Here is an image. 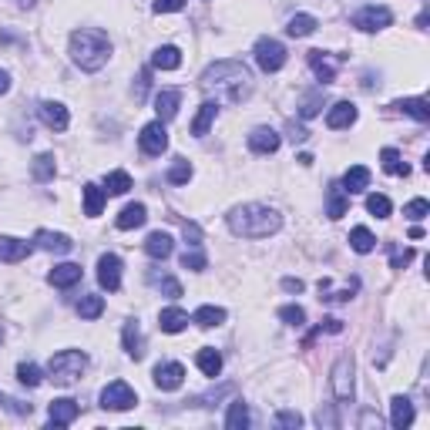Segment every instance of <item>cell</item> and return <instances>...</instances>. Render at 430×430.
<instances>
[{"mask_svg":"<svg viewBox=\"0 0 430 430\" xmlns=\"http://www.w3.org/2000/svg\"><path fill=\"white\" fill-rule=\"evenodd\" d=\"M380 162H384V171H386V175H403V178L410 175L407 162H400V152H397V148H384V152H380Z\"/></svg>","mask_w":430,"mask_h":430,"instance_id":"cell-38","label":"cell"},{"mask_svg":"<svg viewBox=\"0 0 430 430\" xmlns=\"http://www.w3.org/2000/svg\"><path fill=\"white\" fill-rule=\"evenodd\" d=\"M195 363H199V370L205 373V377H219V373H222V353H219V350H212V346L199 350Z\"/></svg>","mask_w":430,"mask_h":430,"instance_id":"cell-30","label":"cell"},{"mask_svg":"<svg viewBox=\"0 0 430 430\" xmlns=\"http://www.w3.org/2000/svg\"><path fill=\"white\" fill-rule=\"evenodd\" d=\"M17 380L24 386H41L44 384V373H41V367H34V363H20L17 367Z\"/></svg>","mask_w":430,"mask_h":430,"instance_id":"cell-41","label":"cell"},{"mask_svg":"<svg viewBox=\"0 0 430 430\" xmlns=\"http://www.w3.org/2000/svg\"><path fill=\"white\" fill-rule=\"evenodd\" d=\"M393 107L403 111V115H410V118H417V122H430V105L424 98H403V101H397Z\"/></svg>","mask_w":430,"mask_h":430,"instance_id":"cell-32","label":"cell"},{"mask_svg":"<svg viewBox=\"0 0 430 430\" xmlns=\"http://www.w3.org/2000/svg\"><path fill=\"white\" fill-rule=\"evenodd\" d=\"M209 266V259H205V252H202L199 246L195 249H185L182 252V269H192V273H202Z\"/></svg>","mask_w":430,"mask_h":430,"instance_id":"cell-42","label":"cell"},{"mask_svg":"<svg viewBox=\"0 0 430 430\" xmlns=\"http://www.w3.org/2000/svg\"><path fill=\"white\" fill-rule=\"evenodd\" d=\"M309 67H313V74L320 77V84H333V77H337V61H333L330 54L309 51Z\"/></svg>","mask_w":430,"mask_h":430,"instance_id":"cell-18","label":"cell"},{"mask_svg":"<svg viewBox=\"0 0 430 430\" xmlns=\"http://www.w3.org/2000/svg\"><path fill=\"white\" fill-rule=\"evenodd\" d=\"M320 330H326V333H343V320H337V316H330V320H322Z\"/></svg>","mask_w":430,"mask_h":430,"instance_id":"cell-54","label":"cell"},{"mask_svg":"<svg viewBox=\"0 0 430 430\" xmlns=\"http://www.w3.org/2000/svg\"><path fill=\"white\" fill-rule=\"evenodd\" d=\"M81 195H84V215H101V209H105V188H98L94 182H88L84 188H81Z\"/></svg>","mask_w":430,"mask_h":430,"instance_id":"cell-29","label":"cell"},{"mask_svg":"<svg viewBox=\"0 0 430 430\" xmlns=\"http://www.w3.org/2000/svg\"><path fill=\"white\" fill-rule=\"evenodd\" d=\"M88 370V356L81 353V350H61V353L51 356V363H47V373H51V380L61 386H71Z\"/></svg>","mask_w":430,"mask_h":430,"instance_id":"cell-4","label":"cell"},{"mask_svg":"<svg viewBox=\"0 0 430 430\" xmlns=\"http://www.w3.org/2000/svg\"><path fill=\"white\" fill-rule=\"evenodd\" d=\"M373 246H377V239H373V232H370L367 226H356V229L350 232V249H353V252L367 256V252H373Z\"/></svg>","mask_w":430,"mask_h":430,"instance_id":"cell-35","label":"cell"},{"mask_svg":"<svg viewBox=\"0 0 430 430\" xmlns=\"http://www.w3.org/2000/svg\"><path fill=\"white\" fill-rule=\"evenodd\" d=\"M77 414H81V407H77L74 400H51V407H47V417H51V427H67V424H74Z\"/></svg>","mask_w":430,"mask_h":430,"instance_id":"cell-12","label":"cell"},{"mask_svg":"<svg viewBox=\"0 0 430 430\" xmlns=\"http://www.w3.org/2000/svg\"><path fill=\"white\" fill-rule=\"evenodd\" d=\"M192 322H199L202 330L222 326V322H226V309H222V306H199V309H195V316H192Z\"/></svg>","mask_w":430,"mask_h":430,"instance_id":"cell-31","label":"cell"},{"mask_svg":"<svg viewBox=\"0 0 430 430\" xmlns=\"http://www.w3.org/2000/svg\"><path fill=\"white\" fill-rule=\"evenodd\" d=\"M158 326H162V333H182L185 326H188V313L178 306H169L158 313Z\"/></svg>","mask_w":430,"mask_h":430,"instance_id":"cell-24","label":"cell"},{"mask_svg":"<svg viewBox=\"0 0 430 430\" xmlns=\"http://www.w3.org/2000/svg\"><path fill=\"white\" fill-rule=\"evenodd\" d=\"M313 31H316V17L313 14H296V17H289V24H286V34H289V37H309Z\"/></svg>","mask_w":430,"mask_h":430,"instance_id":"cell-37","label":"cell"},{"mask_svg":"<svg viewBox=\"0 0 430 430\" xmlns=\"http://www.w3.org/2000/svg\"><path fill=\"white\" fill-rule=\"evenodd\" d=\"M346 209H350L346 192H343L339 185H333V188H330V199H326V215H330V219H343V215H346Z\"/></svg>","mask_w":430,"mask_h":430,"instance_id":"cell-34","label":"cell"},{"mask_svg":"<svg viewBox=\"0 0 430 430\" xmlns=\"http://www.w3.org/2000/svg\"><path fill=\"white\" fill-rule=\"evenodd\" d=\"M152 64L158 67V71H175L178 64H182V51L175 44H165V47H158L152 54Z\"/></svg>","mask_w":430,"mask_h":430,"instance_id":"cell-27","label":"cell"},{"mask_svg":"<svg viewBox=\"0 0 430 430\" xmlns=\"http://www.w3.org/2000/svg\"><path fill=\"white\" fill-rule=\"evenodd\" d=\"M81 266H74V262H61V266H54L51 273H47V282L54 286V289H71V286H77L81 282Z\"/></svg>","mask_w":430,"mask_h":430,"instance_id":"cell-15","label":"cell"},{"mask_svg":"<svg viewBox=\"0 0 430 430\" xmlns=\"http://www.w3.org/2000/svg\"><path fill=\"white\" fill-rule=\"evenodd\" d=\"M353 377H356V363L350 353H343L333 363V373H330V386H333V393H337L339 403H350L353 400Z\"/></svg>","mask_w":430,"mask_h":430,"instance_id":"cell-5","label":"cell"},{"mask_svg":"<svg viewBox=\"0 0 430 430\" xmlns=\"http://www.w3.org/2000/svg\"><path fill=\"white\" fill-rule=\"evenodd\" d=\"M182 7H185V0H155L152 4L155 14H175V11H182Z\"/></svg>","mask_w":430,"mask_h":430,"instance_id":"cell-50","label":"cell"},{"mask_svg":"<svg viewBox=\"0 0 430 430\" xmlns=\"http://www.w3.org/2000/svg\"><path fill=\"white\" fill-rule=\"evenodd\" d=\"M390 424L397 430H407L414 424V403L407 397H393L390 400Z\"/></svg>","mask_w":430,"mask_h":430,"instance_id":"cell-21","label":"cell"},{"mask_svg":"<svg viewBox=\"0 0 430 430\" xmlns=\"http://www.w3.org/2000/svg\"><path fill=\"white\" fill-rule=\"evenodd\" d=\"M98 282H101L107 292L122 289V259H118L115 252H105V256L98 259Z\"/></svg>","mask_w":430,"mask_h":430,"instance_id":"cell-10","label":"cell"},{"mask_svg":"<svg viewBox=\"0 0 430 430\" xmlns=\"http://www.w3.org/2000/svg\"><path fill=\"white\" fill-rule=\"evenodd\" d=\"M226 222H229L232 235H239V239H269L282 229V215L269 205H259V202L235 205Z\"/></svg>","mask_w":430,"mask_h":430,"instance_id":"cell-2","label":"cell"},{"mask_svg":"<svg viewBox=\"0 0 430 430\" xmlns=\"http://www.w3.org/2000/svg\"><path fill=\"white\" fill-rule=\"evenodd\" d=\"M145 88H148V71H141V74H138V91H135V101H141V98H145Z\"/></svg>","mask_w":430,"mask_h":430,"instance_id":"cell-56","label":"cell"},{"mask_svg":"<svg viewBox=\"0 0 430 430\" xmlns=\"http://www.w3.org/2000/svg\"><path fill=\"white\" fill-rule=\"evenodd\" d=\"M145 219H148V209H145L141 202H135V205H124L122 215H118V229H122V232L138 229V226H145Z\"/></svg>","mask_w":430,"mask_h":430,"instance_id":"cell-25","label":"cell"},{"mask_svg":"<svg viewBox=\"0 0 430 430\" xmlns=\"http://www.w3.org/2000/svg\"><path fill=\"white\" fill-rule=\"evenodd\" d=\"M135 403H138V397L124 380H115V384H107L101 390V407L105 410H131Z\"/></svg>","mask_w":430,"mask_h":430,"instance_id":"cell-8","label":"cell"},{"mask_svg":"<svg viewBox=\"0 0 430 430\" xmlns=\"http://www.w3.org/2000/svg\"><path fill=\"white\" fill-rule=\"evenodd\" d=\"M171 249H175V239H171L169 232H152V235L145 239V252H148L152 259H169Z\"/></svg>","mask_w":430,"mask_h":430,"instance_id":"cell-23","label":"cell"},{"mask_svg":"<svg viewBox=\"0 0 430 430\" xmlns=\"http://www.w3.org/2000/svg\"><path fill=\"white\" fill-rule=\"evenodd\" d=\"M0 339H4V326H0Z\"/></svg>","mask_w":430,"mask_h":430,"instance_id":"cell-59","label":"cell"},{"mask_svg":"<svg viewBox=\"0 0 430 430\" xmlns=\"http://www.w3.org/2000/svg\"><path fill=\"white\" fill-rule=\"evenodd\" d=\"M188 178H192V165H188L185 158H178V162H175V165L169 169V182L171 185H185Z\"/></svg>","mask_w":430,"mask_h":430,"instance_id":"cell-44","label":"cell"},{"mask_svg":"<svg viewBox=\"0 0 430 430\" xmlns=\"http://www.w3.org/2000/svg\"><path fill=\"white\" fill-rule=\"evenodd\" d=\"M282 289H286V292H303V279L286 276V279H282Z\"/></svg>","mask_w":430,"mask_h":430,"instance_id":"cell-55","label":"cell"},{"mask_svg":"<svg viewBox=\"0 0 430 430\" xmlns=\"http://www.w3.org/2000/svg\"><path fill=\"white\" fill-rule=\"evenodd\" d=\"M138 145L145 155H162L169 148V131H165V122H152L141 128L138 135Z\"/></svg>","mask_w":430,"mask_h":430,"instance_id":"cell-9","label":"cell"},{"mask_svg":"<svg viewBox=\"0 0 430 430\" xmlns=\"http://www.w3.org/2000/svg\"><path fill=\"white\" fill-rule=\"evenodd\" d=\"M178 101H182V94L178 91H158L155 94V111H158V122H171L175 115H178Z\"/></svg>","mask_w":430,"mask_h":430,"instance_id":"cell-22","label":"cell"},{"mask_svg":"<svg viewBox=\"0 0 430 430\" xmlns=\"http://www.w3.org/2000/svg\"><path fill=\"white\" fill-rule=\"evenodd\" d=\"M226 427H229V430H246L249 427V407H246V400H232V403H229Z\"/></svg>","mask_w":430,"mask_h":430,"instance_id":"cell-33","label":"cell"},{"mask_svg":"<svg viewBox=\"0 0 430 430\" xmlns=\"http://www.w3.org/2000/svg\"><path fill=\"white\" fill-rule=\"evenodd\" d=\"M122 339H124V353L131 356V360H141V356H145V337H141V326L135 320L124 322Z\"/></svg>","mask_w":430,"mask_h":430,"instance_id":"cell-19","label":"cell"},{"mask_svg":"<svg viewBox=\"0 0 430 430\" xmlns=\"http://www.w3.org/2000/svg\"><path fill=\"white\" fill-rule=\"evenodd\" d=\"M202 91L226 94V101H246L252 94V71L242 61H215L199 77Z\"/></svg>","mask_w":430,"mask_h":430,"instance_id":"cell-1","label":"cell"},{"mask_svg":"<svg viewBox=\"0 0 430 430\" xmlns=\"http://www.w3.org/2000/svg\"><path fill=\"white\" fill-rule=\"evenodd\" d=\"M356 105L353 101H337V105L330 107V115H326V124L333 128V131H339V128H350V124L356 122Z\"/></svg>","mask_w":430,"mask_h":430,"instance_id":"cell-17","label":"cell"},{"mask_svg":"<svg viewBox=\"0 0 430 430\" xmlns=\"http://www.w3.org/2000/svg\"><path fill=\"white\" fill-rule=\"evenodd\" d=\"M316 111H320V91L306 94V98H303V105H299V115H303V118H313Z\"/></svg>","mask_w":430,"mask_h":430,"instance_id":"cell-49","label":"cell"},{"mask_svg":"<svg viewBox=\"0 0 430 430\" xmlns=\"http://www.w3.org/2000/svg\"><path fill=\"white\" fill-rule=\"evenodd\" d=\"M105 313V299L101 296H81V303H77V316L81 320H98Z\"/></svg>","mask_w":430,"mask_h":430,"instance_id":"cell-39","label":"cell"},{"mask_svg":"<svg viewBox=\"0 0 430 430\" xmlns=\"http://www.w3.org/2000/svg\"><path fill=\"white\" fill-rule=\"evenodd\" d=\"M31 256V242H20L14 235H0V262H20Z\"/></svg>","mask_w":430,"mask_h":430,"instance_id":"cell-20","label":"cell"},{"mask_svg":"<svg viewBox=\"0 0 430 430\" xmlns=\"http://www.w3.org/2000/svg\"><path fill=\"white\" fill-rule=\"evenodd\" d=\"M414 259V249H397V246H390V266L393 269H403L407 262Z\"/></svg>","mask_w":430,"mask_h":430,"instance_id":"cell-48","label":"cell"},{"mask_svg":"<svg viewBox=\"0 0 430 430\" xmlns=\"http://www.w3.org/2000/svg\"><path fill=\"white\" fill-rule=\"evenodd\" d=\"M276 424H279V427L296 430V427H303V414H296V410H279V414H276Z\"/></svg>","mask_w":430,"mask_h":430,"instance_id":"cell-47","label":"cell"},{"mask_svg":"<svg viewBox=\"0 0 430 430\" xmlns=\"http://www.w3.org/2000/svg\"><path fill=\"white\" fill-rule=\"evenodd\" d=\"M34 242H37V249H44V252H54V256H67V252L74 249V242H71L64 232H51V229H37Z\"/></svg>","mask_w":430,"mask_h":430,"instance_id":"cell-11","label":"cell"},{"mask_svg":"<svg viewBox=\"0 0 430 430\" xmlns=\"http://www.w3.org/2000/svg\"><path fill=\"white\" fill-rule=\"evenodd\" d=\"M367 212L377 215V219H390L393 205H390V199H386V195H370V199H367Z\"/></svg>","mask_w":430,"mask_h":430,"instance_id":"cell-43","label":"cell"},{"mask_svg":"<svg viewBox=\"0 0 430 430\" xmlns=\"http://www.w3.org/2000/svg\"><path fill=\"white\" fill-rule=\"evenodd\" d=\"M128 188H131V175L128 171H107V178H105L107 195H124Z\"/></svg>","mask_w":430,"mask_h":430,"instance_id":"cell-40","label":"cell"},{"mask_svg":"<svg viewBox=\"0 0 430 430\" xmlns=\"http://www.w3.org/2000/svg\"><path fill=\"white\" fill-rule=\"evenodd\" d=\"M182 380H185L182 363H158L155 367V386H162V390H178Z\"/></svg>","mask_w":430,"mask_h":430,"instance_id":"cell-16","label":"cell"},{"mask_svg":"<svg viewBox=\"0 0 430 430\" xmlns=\"http://www.w3.org/2000/svg\"><path fill=\"white\" fill-rule=\"evenodd\" d=\"M252 54H256V64H259L266 74H276V71H282V64H286V47L279 44L276 37H259L256 47H252Z\"/></svg>","mask_w":430,"mask_h":430,"instance_id":"cell-6","label":"cell"},{"mask_svg":"<svg viewBox=\"0 0 430 430\" xmlns=\"http://www.w3.org/2000/svg\"><path fill=\"white\" fill-rule=\"evenodd\" d=\"M162 296H169V299H178V296H182V286H178V279H162Z\"/></svg>","mask_w":430,"mask_h":430,"instance_id":"cell-52","label":"cell"},{"mask_svg":"<svg viewBox=\"0 0 430 430\" xmlns=\"http://www.w3.org/2000/svg\"><path fill=\"white\" fill-rule=\"evenodd\" d=\"M17 4H20V7H34L37 0H17Z\"/></svg>","mask_w":430,"mask_h":430,"instance_id":"cell-58","label":"cell"},{"mask_svg":"<svg viewBox=\"0 0 430 430\" xmlns=\"http://www.w3.org/2000/svg\"><path fill=\"white\" fill-rule=\"evenodd\" d=\"M7 91H11V74L0 71V94H7Z\"/></svg>","mask_w":430,"mask_h":430,"instance_id":"cell-57","label":"cell"},{"mask_svg":"<svg viewBox=\"0 0 430 430\" xmlns=\"http://www.w3.org/2000/svg\"><path fill=\"white\" fill-rule=\"evenodd\" d=\"M279 320L286 322V326H303V322H306V309L303 306H282L279 309Z\"/></svg>","mask_w":430,"mask_h":430,"instance_id":"cell-45","label":"cell"},{"mask_svg":"<svg viewBox=\"0 0 430 430\" xmlns=\"http://www.w3.org/2000/svg\"><path fill=\"white\" fill-rule=\"evenodd\" d=\"M219 118V101H202L199 115H195V122H192V135H205L209 128H212V122Z\"/></svg>","mask_w":430,"mask_h":430,"instance_id":"cell-26","label":"cell"},{"mask_svg":"<svg viewBox=\"0 0 430 430\" xmlns=\"http://www.w3.org/2000/svg\"><path fill=\"white\" fill-rule=\"evenodd\" d=\"M370 185V169L367 165H353V169H346V175H343V192H363Z\"/></svg>","mask_w":430,"mask_h":430,"instance_id":"cell-28","label":"cell"},{"mask_svg":"<svg viewBox=\"0 0 430 430\" xmlns=\"http://www.w3.org/2000/svg\"><path fill=\"white\" fill-rule=\"evenodd\" d=\"M37 115H41V122H44L51 131H64V128L71 124V115H67V107H64L61 101H41Z\"/></svg>","mask_w":430,"mask_h":430,"instance_id":"cell-13","label":"cell"},{"mask_svg":"<svg viewBox=\"0 0 430 430\" xmlns=\"http://www.w3.org/2000/svg\"><path fill=\"white\" fill-rule=\"evenodd\" d=\"M427 212H430L427 199H414V202H407V205H403V215H407V219H414V222H420Z\"/></svg>","mask_w":430,"mask_h":430,"instance_id":"cell-46","label":"cell"},{"mask_svg":"<svg viewBox=\"0 0 430 430\" xmlns=\"http://www.w3.org/2000/svg\"><path fill=\"white\" fill-rule=\"evenodd\" d=\"M390 24H393V14H390V7H384V4H370V7H363V11L353 14L356 31L377 34V31H384V27H390Z\"/></svg>","mask_w":430,"mask_h":430,"instance_id":"cell-7","label":"cell"},{"mask_svg":"<svg viewBox=\"0 0 430 430\" xmlns=\"http://www.w3.org/2000/svg\"><path fill=\"white\" fill-rule=\"evenodd\" d=\"M111 58V41L105 31H94V27H81L71 34V61L81 71H101Z\"/></svg>","mask_w":430,"mask_h":430,"instance_id":"cell-3","label":"cell"},{"mask_svg":"<svg viewBox=\"0 0 430 430\" xmlns=\"http://www.w3.org/2000/svg\"><path fill=\"white\" fill-rule=\"evenodd\" d=\"M279 145H282V138H279V131H273V128H252L249 131V148L256 155H273V152H279Z\"/></svg>","mask_w":430,"mask_h":430,"instance_id":"cell-14","label":"cell"},{"mask_svg":"<svg viewBox=\"0 0 430 430\" xmlns=\"http://www.w3.org/2000/svg\"><path fill=\"white\" fill-rule=\"evenodd\" d=\"M54 171H58V165H54V155H37L34 158V165H31V175H34V182H51L54 178Z\"/></svg>","mask_w":430,"mask_h":430,"instance_id":"cell-36","label":"cell"},{"mask_svg":"<svg viewBox=\"0 0 430 430\" xmlns=\"http://www.w3.org/2000/svg\"><path fill=\"white\" fill-rule=\"evenodd\" d=\"M185 239H192L188 246H199L202 242V229L195 226V222H185Z\"/></svg>","mask_w":430,"mask_h":430,"instance_id":"cell-53","label":"cell"},{"mask_svg":"<svg viewBox=\"0 0 430 430\" xmlns=\"http://www.w3.org/2000/svg\"><path fill=\"white\" fill-rule=\"evenodd\" d=\"M316 424H320V427H337L339 420H337V414H333V407H320V410H316Z\"/></svg>","mask_w":430,"mask_h":430,"instance_id":"cell-51","label":"cell"}]
</instances>
